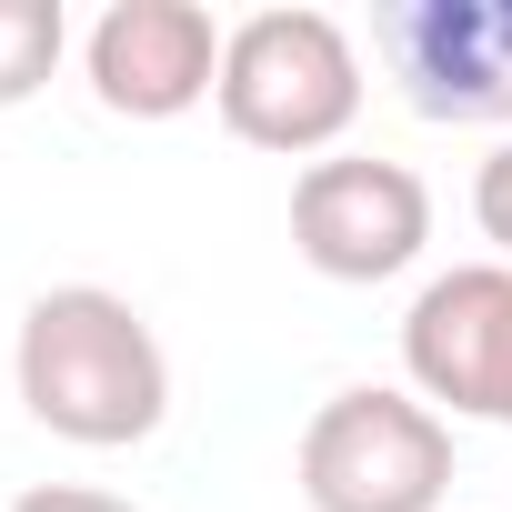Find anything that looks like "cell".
Returning a JSON list of instances; mask_svg holds the SVG:
<instances>
[{
    "instance_id": "7a4b0ae2",
    "label": "cell",
    "mask_w": 512,
    "mask_h": 512,
    "mask_svg": "<svg viewBox=\"0 0 512 512\" xmlns=\"http://www.w3.org/2000/svg\"><path fill=\"white\" fill-rule=\"evenodd\" d=\"M362 51H352V31L332 21V11H251V21H231V41H221V91H211V111H221V131L231 141H251V151H282V161H332L342 151V131L362 121Z\"/></svg>"
},
{
    "instance_id": "277c9868",
    "label": "cell",
    "mask_w": 512,
    "mask_h": 512,
    "mask_svg": "<svg viewBox=\"0 0 512 512\" xmlns=\"http://www.w3.org/2000/svg\"><path fill=\"white\" fill-rule=\"evenodd\" d=\"M402 382L442 422L512 432V262H452L402 312Z\"/></svg>"
},
{
    "instance_id": "ba28073f",
    "label": "cell",
    "mask_w": 512,
    "mask_h": 512,
    "mask_svg": "<svg viewBox=\"0 0 512 512\" xmlns=\"http://www.w3.org/2000/svg\"><path fill=\"white\" fill-rule=\"evenodd\" d=\"M61 51H71V11L61 0H0V111L41 101Z\"/></svg>"
},
{
    "instance_id": "30bf717a",
    "label": "cell",
    "mask_w": 512,
    "mask_h": 512,
    "mask_svg": "<svg viewBox=\"0 0 512 512\" xmlns=\"http://www.w3.org/2000/svg\"><path fill=\"white\" fill-rule=\"evenodd\" d=\"M11 512H141V502H121V492H91V482H31Z\"/></svg>"
},
{
    "instance_id": "5b68a950",
    "label": "cell",
    "mask_w": 512,
    "mask_h": 512,
    "mask_svg": "<svg viewBox=\"0 0 512 512\" xmlns=\"http://www.w3.org/2000/svg\"><path fill=\"white\" fill-rule=\"evenodd\" d=\"M432 241V181L382 151H332L292 181V251L322 282H392Z\"/></svg>"
},
{
    "instance_id": "8992f818",
    "label": "cell",
    "mask_w": 512,
    "mask_h": 512,
    "mask_svg": "<svg viewBox=\"0 0 512 512\" xmlns=\"http://www.w3.org/2000/svg\"><path fill=\"white\" fill-rule=\"evenodd\" d=\"M372 51L422 121H512V0H382Z\"/></svg>"
},
{
    "instance_id": "9c48e42d",
    "label": "cell",
    "mask_w": 512,
    "mask_h": 512,
    "mask_svg": "<svg viewBox=\"0 0 512 512\" xmlns=\"http://www.w3.org/2000/svg\"><path fill=\"white\" fill-rule=\"evenodd\" d=\"M472 221H482V241L512 262V141H502V151L472 171Z\"/></svg>"
},
{
    "instance_id": "3957f363",
    "label": "cell",
    "mask_w": 512,
    "mask_h": 512,
    "mask_svg": "<svg viewBox=\"0 0 512 512\" xmlns=\"http://www.w3.org/2000/svg\"><path fill=\"white\" fill-rule=\"evenodd\" d=\"M302 502L312 512H442L452 502V422L412 382H352L302 422Z\"/></svg>"
},
{
    "instance_id": "6da1fadb",
    "label": "cell",
    "mask_w": 512,
    "mask_h": 512,
    "mask_svg": "<svg viewBox=\"0 0 512 512\" xmlns=\"http://www.w3.org/2000/svg\"><path fill=\"white\" fill-rule=\"evenodd\" d=\"M11 382H21V412L81 452H131L171 412V352L141 322V302H121L111 282H51L21 312Z\"/></svg>"
},
{
    "instance_id": "52a82bcc",
    "label": "cell",
    "mask_w": 512,
    "mask_h": 512,
    "mask_svg": "<svg viewBox=\"0 0 512 512\" xmlns=\"http://www.w3.org/2000/svg\"><path fill=\"white\" fill-rule=\"evenodd\" d=\"M221 21L201 0H111V11L81 31V71L91 101L121 121H181L221 91Z\"/></svg>"
}]
</instances>
